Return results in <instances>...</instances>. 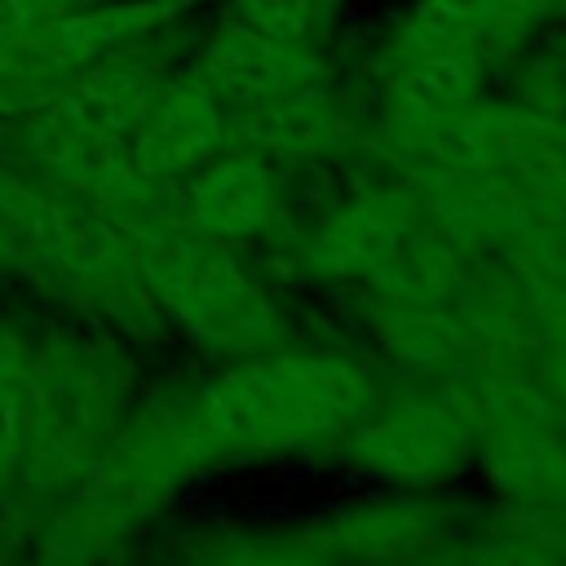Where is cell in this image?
<instances>
[{
  "instance_id": "obj_2",
  "label": "cell",
  "mask_w": 566,
  "mask_h": 566,
  "mask_svg": "<svg viewBox=\"0 0 566 566\" xmlns=\"http://www.w3.org/2000/svg\"><path fill=\"white\" fill-rule=\"evenodd\" d=\"M226 9H230L226 22L252 31L274 49L314 53L318 35L336 13V0H226Z\"/></svg>"
},
{
  "instance_id": "obj_3",
  "label": "cell",
  "mask_w": 566,
  "mask_h": 566,
  "mask_svg": "<svg viewBox=\"0 0 566 566\" xmlns=\"http://www.w3.org/2000/svg\"><path fill=\"white\" fill-rule=\"evenodd\" d=\"M88 4H97V0H0V49L35 40L40 31L57 27L62 18H71Z\"/></svg>"
},
{
  "instance_id": "obj_4",
  "label": "cell",
  "mask_w": 566,
  "mask_h": 566,
  "mask_svg": "<svg viewBox=\"0 0 566 566\" xmlns=\"http://www.w3.org/2000/svg\"><path fill=\"white\" fill-rule=\"evenodd\" d=\"M553 18H566V0H553Z\"/></svg>"
},
{
  "instance_id": "obj_1",
  "label": "cell",
  "mask_w": 566,
  "mask_h": 566,
  "mask_svg": "<svg viewBox=\"0 0 566 566\" xmlns=\"http://www.w3.org/2000/svg\"><path fill=\"white\" fill-rule=\"evenodd\" d=\"M513 0H416L394 31L389 53L495 49L513 40Z\"/></svg>"
}]
</instances>
